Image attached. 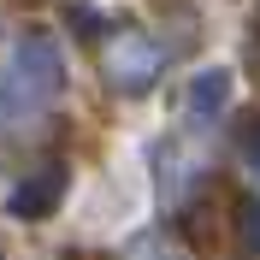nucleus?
Returning <instances> with one entry per match:
<instances>
[{"mask_svg": "<svg viewBox=\"0 0 260 260\" xmlns=\"http://www.w3.org/2000/svg\"><path fill=\"white\" fill-rule=\"evenodd\" d=\"M248 237H254V248H260V213H248Z\"/></svg>", "mask_w": 260, "mask_h": 260, "instance_id": "39448f33", "label": "nucleus"}, {"mask_svg": "<svg viewBox=\"0 0 260 260\" xmlns=\"http://www.w3.org/2000/svg\"><path fill=\"white\" fill-rule=\"evenodd\" d=\"M107 65H113V77H124L130 89H142V83L160 71V48H148L142 36H118L113 53H107Z\"/></svg>", "mask_w": 260, "mask_h": 260, "instance_id": "f03ea898", "label": "nucleus"}, {"mask_svg": "<svg viewBox=\"0 0 260 260\" xmlns=\"http://www.w3.org/2000/svg\"><path fill=\"white\" fill-rule=\"evenodd\" d=\"M53 89H59V53H53V42H42V36L18 42L12 65H6V77H0V107L30 113V107H42Z\"/></svg>", "mask_w": 260, "mask_h": 260, "instance_id": "f257e3e1", "label": "nucleus"}, {"mask_svg": "<svg viewBox=\"0 0 260 260\" xmlns=\"http://www.w3.org/2000/svg\"><path fill=\"white\" fill-rule=\"evenodd\" d=\"M53 189H59V172H48L42 183H30L24 195H12V207H18V213H36V207H48V201H53Z\"/></svg>", "mask_w": 260, "mask_h": 260, "instance_id": "7ed1b4c3", "label": "nucleus"}, {"mask_svg": "<svg viewBox=\"0 0 260 260\" xmlns=\"http://www.w3.org/2000/svg\"><path fill=\"white\" fill-rule=\"evenodd\" d=\"M248 160H254V166H260V124H254V130H248Z\"/></svg>", "mask_w": 260, "mask_h": 260, "instance_id": "20e7f679", "label": "nucleus"}]
</instances>
